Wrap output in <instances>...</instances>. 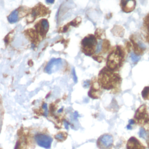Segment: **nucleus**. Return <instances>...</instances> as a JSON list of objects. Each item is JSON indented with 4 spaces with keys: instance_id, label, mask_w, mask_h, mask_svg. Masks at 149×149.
Instances as JSON below:
<instances>
[{
    "instance_id": "obj_1",
    "label": "nucleus",
    "mask_w": 149,
    "mask_h": 149,
    "mask_svg": "<svg viewBox=\"0 0 149 149\" xmlns=\"http://www.w3.org/2000/svg\"><path fill=\"white\" fill-rule=\"evenodd\" d=\"M123 54L121 49L119 47H116L108 56L107 65L109 69L114 70L117 69L122 63Z\"/></svg>"
},
{
    "instance_id": "obj_2",
    "label": "nucleus",
    "mask_w": 149,
    "mask_h": 149,
    "mask_svg": "<svg viewBox=\"0 0 149 149\" xmlns=\"http://www.w3.org/2000/svg\"><path fill=\"white\" fill-rule=\"evenodd\" d=\"M99 78L102 86L107 90L112 89L114 87V85L118 80V78L115 75L106 69H105V71L102 70Z\"/></svg>"
},
{
    "instance_id": "obj_3",
    "label": "nucleus",
    "mask_w": 149,
    "mask_h": 149,
    "mask_svg": "<svg viewBox=\"0 0 149 149\" xmlns=\"http://www.w3.org/2000/svg\"><path fill=\"white\" fill-rule=\"evenodd\" d=\"M97 43L96 37L93 35H89L83 38L82 41L83 52L88 56L91 55L96 51Z\"/></svg>"
},
{
    "instance_id": "obj_4",
    "label": "nucleus",
    "mask_w": 149,
    "mask_h": 149,
    "mask_svg": "<svg viewBox=\"0 0 149 149\" xmlns=\"http://www.w3.org/2000/svg\"><path fill=\"white\" fill-rule=\"evenodd\" d=\"M35 140L39 146L44 149H50L53 142V139L50 136L41 134H37Z\"/></svg>"
},
{
    "instance_id": "obj_5",
    "label": "nucleus",
    "mask_w": 149,
    "mask_h": 149,
    "mask_svg": "<svg viewBox=\"0 0 149 149\" xmlns=\"http://www.w3.org/2000/svg\"><path fill=\"white\" fill-rule=\"evenodd\" d=\"M112 145L113 137L108 134L101 136L97 141V145L100 149H110Z\"/></svg>"
},
{
    "instance_id": "obj_6",
    "label": "nucleus",
    "mask_w": 149,
    "mask_h": 149,
    "mask_svg": "<svg viewBox=\"0 0 149 149\" xmlns=\"http://www.w3.org/2000/svg\"><path fill=\"white\" fill-rule=\"evenodd\" d=\"M61 59H52L45 68V72L48 74H51L61 69L63 66Z\"/></svg>"
},
{
    "instance_id": "obj_7",
    "label": "nucleus",
    "mask_w": 149,
    "mask_h": 149,
    "mask_svg": "<svg viewBox=\"0 0 149 149\" xmlns=\"http://www.w3.org/2000/svg\"><path fill=\"white\" fill-rule=\"evenodd\" d=\"M127 149H146V148L135 137L131 138L128 141Z\"/></svg>"
},
{
    "instance_id": "obj_8",
    "label": "nucleus",
    "mask_w": 149,
    "mask_h": 149,
    "mask_svg": "<svg viewBox=\"0 0 149 149\" xmlns=\"http://www.w3.org/2000/svg\"><path fill=\"white\" fill-rule=\"evenodd\" d=\"M135 1H122L121 2L122 10L126 12H130L132 11L135 7Z\"/></svg>"
},
{
    "instance_id": "obj_9",
    "label": "nucleus",
    "mask_w": 149,
    "mask_h": 149,
    "mask_svg": "<svg viewBox=\"0 0 149 149\" xmlns=\"http://www.w3.org/2000/svg\"><path fill=\"white\" fill-rule=\"evenodd\" d=\"M19 19V11L18 9L13 10L8 17V20L10 23H15L18 22Z\"/></svg>"
},
{
    "instance_id": "obj_10",
    "label": "nucleus",
    "mask_w": 149,
    "mask_h": 149,
    "mask_svg": "<svg viewBox=\"0 0 149 149\" xmlns=\"http://www.w3.org/2000/svg\"><path fill=\"white\" fill-rule=\"evenodd\" d=\"M48 29H49L48 22L46 19H43L41 22V31H40L41 34H46V33L48 31Z\"/></svg>"
},
{
    "instance_id": "obj_11",
    "label": "nucleus",
    "mask_w": 149,
    "mask_h": 149,
    "mask_svg": "<svg viewBox=\"0 0 149 149\" xmlns=\"http://www.w3.org/2000/svg\"><path fill=\"white\" fill-rule=\"evenodd\" d=\"M67 136V135L66 133L61 132V133H59L57 135H56L55 136V138L59 142H63L66 139Z\"/></svg>"
},
{
    "instance_id": "obj_12",
    "label": "nucleus",
    "mask_w": 149,
    "mask_h": 149,
    "mask_svg": "<svg viewBox=\"0 0 149 149\" xmlns=\"http://www.w3.org/2000/svg\"><path fill=\"white\" fill-rule=\"evenodd\" d=\"M149 95V86H146L144 88V89L143 90L142 92V97L145 99H146L148 98V96Z\"/></svg>"
},
{
    "instance_id": "obj_13",
    "label": "nucleus",
    "mask_w": 149,
    "mask_h": 149,
    "mask_svg": "<svg viewBox=\"0 0 149 149\" xmlns=\"http://www.w3.org/2000/svg\"><path fill=\"white\" fill-rule=\"evenodd\" d=\"M131 60L133 62L135 63V62H138L139 60H140V57L136 55H135V54L134 53H132L131 54Z\"/></svg>"
},
{
    "instance_id": "obj_14",
    "label": "nucleus",
    "mask_w": 149,
    "mask_h": 149,
    "mask_svg": "<svg viewBox=\"0 0 149 149\" xmlns=\"http://www.w3.org/2000/svg\"><path fill=\"white\" fill-rule=\"evenodd\" d=\"M43 108L45 110V116H47V104L46 103H44L43 105Z\"/></svg>"
},
{
    "instance_id": "obj_15",
    "label": "nucleus",
    "mask_w": 149,
    "mask_h": 149,
    "mask_svg": "<svg viewBox=\"0 0 149 149\" xmlns=\"http://www.w3.org/2000/svg\"><path fill=\"white\" fill-rule=\"evenodd\" d=\"M72 75H73V78H74V82L76 83L77 81V76H76V72H75L74 69L73 70V72H72Z\"/></svg>"
},
{
    "instance_id": "obj_16",
    "label": "nucleus",
    "mask_w": 149,
    "mask_h": 149,
    "mask_svg": "<svg viewBox=\"0 0 149 149\" xmlns=\"http://www.w3.org/2000/svg\"><path fill=\"white\" fill-rule=\"evenodd\" d=\"M46 2L47 3H53L54 2V1H46Z\"/></svg>"
},
{
    "instance_id": "obj_17",
    "label": "nucleus",
    "mask_w": 149,
    "mask_h": 149,
    "mask_svg": "<svg viewBox=\"0 0 149 149\" xmlns=\"http://www.w3.org/2000/svg\"><path fill=\"white\" fill-rule=\"evenodd\" d=\"M1 120H0V132H1Z\"/></svg>"
}]
</instances>
